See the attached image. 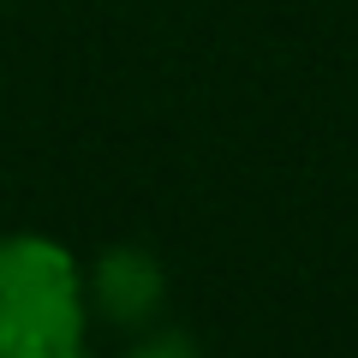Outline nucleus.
Returning <instances> with one entry per match:
<instances>
[{"mask_svg":"<svg viewBox=\"0 0 358 358\" xmlns=\"http://www.w3.org/2000/svg\"><path fill=\"white\" fill-rule=\"evenodd\" d=\"M90 281L48 233H0V358H90Z\"/></svg>","mask_w":358,"mask_h":358,"instance_id":"f257e3e1","label":"nucleus"},{"mask_svg":"<svg viewBox=\"0 0 358 358\" xmlns=\"http://www.w3.org/2000/svg\"><path fill=\"white\" fill-rule=\"evenodd\" d=\"M90 281V310H102V317L114 322H143L155 317V305H162V263H155L150 251H108L102 263H96V275H84Z\"/></svg>","mask_w":358,"mask_h":358,"instance_id":"f03ea898","label":"nucleus"},{"mask_svg":"<svg viewBox=\"0 0 358 358\" xmlns=\"http://www.w3.org/2000/svg\"><path fill=\"white\" fill-rule=\"evenodd\" d=\"M126 358H197L192 341H179V334H143Z\"/></svg>","mask_w":358,"mask_h":358,"instance_id":"7ed1b4c3","label":"nucleus"}]
</instances>
